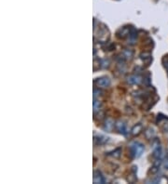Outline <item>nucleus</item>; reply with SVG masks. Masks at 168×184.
<instances>
[]
</instances>
